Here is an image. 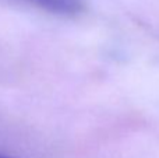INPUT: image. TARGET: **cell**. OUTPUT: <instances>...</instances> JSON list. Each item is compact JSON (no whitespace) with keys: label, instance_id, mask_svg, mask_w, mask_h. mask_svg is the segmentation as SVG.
Returning <instances> with one entry per match:
<instances>
[{"label":"cell","instance_id":"cell-1","mask_svg":"<svg viewBox=\"0 0 159 158\" xmlns=\"http://www.w3.org/2000/svg\"><path fill=\"white\" fill-rule=\"evenodd\" d=\"M36 7L59 16H75L84 8V0H27Z\"/></svg>","mask_w":159,"mask_h":158},{"label":"cell","instance_id":"cell-2","mask_svg":"<svg viewBox=\"0 0 159 158\" xmlns=\"http://www.w3.org/2000/svg\"><path fill=\"white\" fill-rule=\"evenodd\" d=\"M0 158H8V157H4V156H0Z\"/></svg>","mask_w":159,"mask_h":158}]
</instances>
